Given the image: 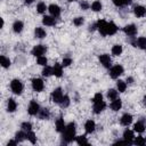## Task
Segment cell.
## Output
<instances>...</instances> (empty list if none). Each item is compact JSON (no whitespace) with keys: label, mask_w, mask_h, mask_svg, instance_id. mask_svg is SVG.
Masks as SVG:
<instances>
[{"label":"cell","mask_w":146,"mask_h":146,"mask_svg":"<svg viewBox=\"0 0 146 146\" xmlns=\"http://www.w3.org/2000/svg\"><path fill=\"white\" fill-rule=\"evenodd\" d=\"M46 10H47V7H46V3L44 2H39L36 5V11L39 14H43Z\"/></svg>","instance_id":"33"},{"label":"cell","mask_w":146,"mask_h":146,"mask_svg":"<svg viewBox=\"0 0 146 146\" xmlns=\"http://www.w3.org/2000/svg\"><path fill=\"white\" fill-rule=\"evenodd\" d=\"M133 13L137 17H143L146 15V8L143 7V6H136L133 8Z\"/></svg>","instance_id":"16"},{"label":"cell","mask_w":146,"mask_h":146,"mask_svg":"<svg viewBox=\"0 0 146 146\" xmlns=\"http://www.w3.org/2000/svg\"><path fill=\"white\" fill-rule=\"evenodd\" d=\"M121 107H122V102H121V99L115 98V99L112 100V103H111V108H112L113 111H119Z\"/></svg>","instance_id":"23"},{"label":"cell","mask_w":146,"mask_h":146,"mask_svg":"<svg viewBox=\"0 0 146 146\" xmlns=\"http://www.w3.org/2000/svg\"><path fill=\"white\" fill-rule=\"evenodd\" d=\"M135 138V136H133V132L131 131V130H124V132H123V139L124 140H127L130 145L132 144V139Z\"/></svg>","instance_id":"20"},{"label":"cell","mask_w":146,"mask_h":146,"mask_svg":"<svg viewBox=\"0 0 146 146\" xmlns=\"http://www.w3.org/2000/svg\"><path fill=\"white\" fill-rule=\"evenodd\" d=\"M21 128L24 130V131H31L32 130V124L30 122H23Z\"/></svg>","instance_id":"40"},{"label":"cell","mask_w":146,"mask_h":146,"mask_svg":"<svg viewBox=\"0 0 146 146\" xmlns=\"http://www.w3.org/2000/svg\"><path fill=\"white\" fill-rule=\"evenodd\" d=\"M97 29V23H94V24H91L90 26H89V31H94V30H96Z\"/></svg>","instance_id":"47"},{"label":"cell","mask_w":146,"mask_h":146,"mask_svg":"<svg viewBox=\"0 0 146 146\" xmlns=\"http://www.w3.org/2000/svg\"><path fill=\"white\" fill-rule=\"evenodd\" d=\"M50 116V112L48 108H41L40 112H39V117L41 120H48Z\"/></svg>","instance_id":"24"},{"label":"cell","mask_w":146,"mask_h":146,"mask_svg":"<svg viewBox=\"0 0 146 146\" xmlns=\"http://www.w3.org/2000/svg\"><path fill=\"white\" fill-rule=\"evenodd\" d=\"M127 82H128V83H132V82H133V79H132L131 76H129V78H127Z\"/></svg>","instance_id":"49"},{"label":"cell","mask_w":146,"mask_h":146,"mask_svg":"<svg viewBox=\"0 0 146 146\" xmlns=\"http://www.w3.org/2000/svg\"><path fill=\"white\" fill-rule=\"evenodd\" d=\"M51 74H52V67H49V66L46 65V67L42 70V75L43 76H49Z\"/></svg>","instance_id":"37"},{"label":"cell","mask_w":146,"mask_h":146,"mask_svg":"<svg viewBox=\"0 0 146 146\" xmlns=\"http://www.w3.org/2000/svg\"><path fill=\"white\" fill-rule=\"evenodd\" d=\"M63 97H64V95H63V91H62L60 88H56V89L51 92V100H52L54 103L59 104L60 100L63 99Z\"/></svg>","instance_id":"3"},{"label":"cell","mask_w":146,"mask_h":146,"mask_svg":"<svg viewBox=\"0 0 146 146\" xmlns=\"http://www.w3.org/2000/svg\"><path fill=\"white\" fill-rule=\"evenodd\" d=\"M42 23L44 25H47V26H54L56 24V21H55V17L54 16H43Z\"/></svg>","instance_id":"18"},{"label":"cell","mask_w":146,"mask_h":146,"mask_svg":"<svg viewBox=\"0 0 146 146\" xmlns=\"http://www.w3.org/2000/svg\"><path fill=\"white\" fill-rule=\"evenodd\" d=\"M68 1H74V0H68Z\"/></svg>","instance_id":"53"},{"label":"cell","mask_w":146,"mask_h":146,"mask_svg":"<svg viewBox=\"0 0 146 146\" xmlns=\"http://www.w3.org/2000/svg\"><path fill=\"white\" fill-rule=\"evenodd\" d=\"M106 25H107V22H105L104 19H99L97 22V30L103 36L106 35Z\"/></svg>","instance_id":"11"},{"label":"cell","mask_w":146,"mask_h":146,"mask_svg":"<svg viewBox=\"0 0 146 146\" xmlns=\"http://www.w3.org/2000/svg\"><path fill=\"white\" fill-rule=\"evenodd\" d=\"M23 27H24V24H23V22H21V21H16V22L13 24V30H14L15 33H21V32L23 31Z\"/></svg>","instance_id":"22"},{"label":"cell","mask_w":146,"mask_h":146,"mask_svg":"<svg viewBox=\"0 0 146 146\" xmlns=\"http://www.w3.org/2000/svg\"><path fill=\"white\" fill-rule=\"evenodd\" d=\"M91 9L94 10V11H99V10H102V3H100V1H94L92 3H91Z\"/></svg>","instance_id":"36"},{"label":"cell","mask_w":146,"mask_h":146,"mask_svg":"<svg viewBox=\"0 0 146 146\" xmlns=\"http://www.w3.org/2000/svg\"><path fill=\"white\" fill-rule=\"evenodd\" d=\"M116 87H117V90H119L120 92H123V91H125V89H127V83H125L124 81H122V80H119L117 83H116Z\"/></svg>","instance_id":"31"},{"label":"cell","mask_w":146,"mask_h":146,"mask_svg":"<svg viewBox=\"0 0 146 146\" xmlns=\"http://www.w3.org/2000/svg\"><path fill=\"white\" fill-rule=\"evenodd\" d=\"M84 129H86V132H87V133H91V132H94L95 129H96V123H95L92 120H88V121L86 122V124H84Z\"/></svg>","instance_id":"15"},{"label":"cell","mask_w":146,"mask_h":146,"mask_svg":"<svg viewBox=\"0 0 146 146\" xmlns=\"http://www.w3.org/2000/svg\"><path fill=\"white\" fill-rule=\"evenodd\" d=\"M122 73H123V67L121 65H115V66L111 67V70H110V75H111L112 79L119 78Z\"/></svg>","instance_id":"5"},{"label":"cell","mask_w":146,"mask_h":146,"mask_svg":"<svg viewBox=\"0 0 146 146\" xmlns=\"http://www.w3.org/2000/svg\"><path fill=\"white\" fill-rule=\"evenodd\" d=\"M80 6H81V8H82L83 10H87V9L89 8V5H88L87 1H82V2L80 3Z\"/></svg>","instance_id":"46"},{"label":"cell","mask_w":146,"mask_h":146,"mask_svg":"<svg viewBox=\"0 0 146 146\" xmlns=\"http://www.w3.org/2000/svg\"><path fill=\"white\" fill-rule=\"evenodd\" d=\"M133 130L137 131V132H144V130H145V124H144V122L138 121L137 123H135V125H133Z\"/></svg>","instance_id":"28"},{"label":"cell","mask_w":146,"mask_h":146,"mask_svg":"<svg viewBox=\"0 0 146 146\" xmlns=\"http://www.w3.org/2000/svg\"><path fill=\"white\" fill-rule=\"evenodd\" d=\"M116 31H117V26L113 22L107 23V25H106V35H113V34L116 33Z\"/></svg>","instance_id":"13"},{"label":"cell","mask_w":146,"mask_h":146,"mask_svg":"<svg viewBox=\"0 0 146 146\" xmlns=\"http://www.w3.org/2000/svg\"><path fill=\"white\" fill-rule=\"evenodd\" d=\"M0 63H1V66L5 67V68H7V67L10 66V60H9V58H7L6 56H1V57H0Z\"/></svg>","instance_id":"30"},{"label":"cell","mask_w":146,"mask_h":146,"mask_svg":"<svg viewBox=\"0 0 146 146\" xmlns=\"http://www.w3.org/2000/svg\"><path fill=\"white\" fill-rule=\"evenodd\" d=\"M25 138H26V133H25L24 131H18V132H16V135H15V139L17 140V143H22Z\"/></svg>","instance_id":"29"},{"label":"cell","mask_w":146,"mask_h":146,"mask_svg":"<svg viewBox=\"0 0 146 146\" xmlns=\"http://www.w3.org/2000/svg\"><path fill=\"white\" fill-rule=\"evenodd\" d=\"M122 46H120V44H114L113 47H112V55H114V56H119V55H121L122 54Z\"/></svg>","instance_id":"27"},{"label":"cell","mask_w":146,"mask_h":146,"mask_svg":"<svg viewBox=\"0 0 146 146\" xmlns=\"http://www.w3.org/2000/svg\"><path fill=\"white\" fill-rule=\"evenodd\" d=\"M123 31H124V33H125L127 35H129V36H133V35L137 34V27H136V25H133V24L125 25V26L123 27Z\"/></svg>","instance_id":"8"},{"label":"cell","mask_w":146,"mask_h":146,"mask_svg":"<svg viewBox=\"0 0 146 146\" xmlns=\"http://www.w3.org/2000/svg\"><path fill=\"white\" fill-rule=\"evenodd\" d=\"M26 138L32 143V144H35L36 143V137H35V133L31 130V131H27V133H26Z\"/></svg>","instance_id":"32"},{"label":"cell","mask_w":146,"mask_h":146,"mask_svg":"<svg viewBox=\"0 0 146 146\" xmlns=\"http://www.w3.org/2000/svg\"><path fill=\"white\" fill-rule=\"evenodd\" d=\"M40 105L35 102V100H31V103H30V105H29V108H27V112H29V114L30 115H36V114H39V112H40Z\"/></svg>","instance_id":"4"},{"label":"cell","mask_w":146,"mask_h":146,"mask_svg":"<svg viewBox=\"0 0 146 146\" xmlns=\"http://www.w3.org/2000/svg\"><path fill=\"white\" fill-rule=\"evenodd\" d=\"M34 35H35V38H38V39H42V38L46 36V31H44L42 27H35V30H34Z\"/></svg>","instance_id":"25"},{"label":"cell","mask_w":146,"mask_h":146,"mask_svg":"<svg viewBox=\"0 0 146 146\" xmlns=\"http://www.w3.org/2000/svg\"><path fill=\"white\" fill-rule=\"evenodd\" d=\"M59 104H60L62 107H67V106L70 105V97H68V96H64Z\"/></svg>","instance_id":"38"},{"label":"cell","mask_w":146,"mask_h":146,"mask_svg":"<svg viewBox=\"0 0 146 146\" xmlns=\"http://www.w3.org/2000/svg\"><path fill=\"white\" fill-rule=\"evenodd\" d=\"M99 62H100V64H102L104 67L110 68V66H111V57H110L107 54L100 55V56H99Z\"/></svg>","instance_id":"9"},{"label":"cell","mask_w":146,"mask_h":146,"mask_svg":"<svg viewBox=\"0 0 146 146\" xmlns=\"http://www.w3.org/2000/svg\"><path fill=\"white\" fill-rule=\"evenodd\" d=\"M107 98H108V99H111V100H113V99L117 98V91H116V90H114V89H110V90L107 91Z\"/></svg>","instance_id":"34"},{"label":"cell","mask_w":146,"mask_h":146,"mask_svg":"<svg viewBox=\"0 0 146 146\" xmlns=\"http://www.w3.org/2000/svg\"><path fill=\"white\" fill-rule=\"evenodd\" d=\"M143 100H144V105H146V96L144 97V99H143Z\"/></svg>","instance_id":"52"},{"label":"cell","mask_w":146,"mask_h":146,"mask_svg":"<svg viewBox=\"0 0 146 146\" xmlns=\"http://www.w3.org/2000/svg\"><path fill=\"white\" fill-rule=\"evenodd\" d=\"M71 64H72V59H71V58H68V57L64 58V59H63V62H62V65H63V66H65V67H66V66H70Z\"/></svg>","instance_id":"43"},{"label":"cell","mask_w":146,"mask_h":146,"mask_svg":"<svg viewBox=\"0 0 146 146\" xmlns=\"http://www.w3.org/2000/svg\"><path fill=\"white\" fill-rule=\"evenodd\" d=\"M43 87H44V83H43V81L41 79L36 78V79H33L32 80V88H33V90H35V91H42Z\"/></svg>","instance_id":"7"},{"label":"cell","mask_w":146,"mask_h":146,"mask_svg":"<svg viewBox=\"0 0 146 146\" xmlns=\"http://www.w3.org/2000/svg\"><path fill=\"white\" fill-rule=\"evenodd\" d=\"M136 145H145L146 144V139L144 138V137H141V136H139V137H137L136 139H135V141H133Z\"/></svg>","instance_id":"41"},{"label":"cell","mask_w":146,"mask_h":146,"mask_svg":"<svg viewBox=\"0 0 146 146\" xmlns=\"http://www.w3.org/2000/svg\"><path fill=\"white\" fill-rule=\"evenodd\" d=\"M75 137V123L71 122L66 125L65 130L63 131V143L68 144L71 143Z\"/></svg>","instance_id":"1"},{"label":"cell","mask_w":146,"mask_h":146,"mask_svg":"<svg viewBox=\"0 0 146 146\" xmlns=\"http://www.w3.org/2000/svg\"><path fill=\"white\" fill-rule=\"evenodd\" d=\"M16 144H17V140H9L7 145L9 146V145H16Z\"/></svg>","instance_id":"48"},{"label":"cell","mask_w":146,"mask_h":146,"mask_svg":"<svg viewBox=\"0 0 146 146\" xmlns=\"http://www.w3.org/2000/svg\"><path fill=\"white\" fill-rule=\"evenodd\" d=\"M46 51H47V48H46L43 44H36V46L32 49V55L35 56V57H40V56H42Z\"/></svg>","instance_id":"6"},{"label":"cell","mask_w":146,"mask_h":146,"mask_svg":"<svg viewBox=\"0 0 146 146\" xmlns=\"http://www.w3.org/2000/svg\"><path fill=\"white\" fill-rule=\"evenodd\" d=\"M139 47V48H141V49H146V38H144V36H140V38H138L137 40H136V47Z\"/></svg>","instance_id":"26"},{"label":"cell","mask_w":146,"mask_h":146,"mask_svg":"<svg viewBox=\"0 0 146 146\" xmlns=\"http://www.w3.org/2000/svg\"><path fill=\"white\" fill-rule=\"evenodd\" d=\"M75 140H76L78 145H88V140H87V138L84 136H78L75 138Z\"/></svg>","instance_id":"35"},{"label":"cell","mask_w":146,"mask_h":146,"mask_svg":"<svg viewBox=\"0 0 146 146\" xmlns=\"http://www.w3.org/2000/svg\"><path fill=\"white\" fill-rule=\"evenodd\" d=\"M83 23H84V18H83V17H75V18L73 19V24H74L75 26H81Z\"/></svg>","instance_id":"39"},{"label":"cell","mask_w":146,"mask_h":146,"mask_svg":"<svg viewBox=\"0 0 146 146\" xmlns=\"http://www.w3.org/2000/svg\"><path fill=\"white\" fill-rule=\"evenodd\" d=\"M24 1H25V3H27V5H30V3L33 2V0H24Z\"/></svg>","instance_id":"51"},{"label":"cell","mask_w":146,"mask_h":146,"mask_svg":"<svg viewBox=\"0 0 146 146\" xmlns=\"http://www.w3.org/2000/svg\"><path fill=\"white\" fill-rule=\"evenodd\" d=\"M16 108H17V103L15 102V99L9 98L8 99V103H7V111L11 113V112H15Z\"/></svg>","instance_id":"19"},{"label":"cell","mask_w":146,"mask_h":146,"mask_svg":"<svg viewBox=\"0 0 146 146\" xmlns=\"http://www.w3.org/2000/svg\"><path fill=\"white\" fill-rule=\"evenodd\" d=\"M100 100H103V95H102L100 92H97V94L94 96V98H92V102L95 103V102H100Z\"/></svg>","instance_id":"44"},{"label":"cell","mask_w":146,"mask_h":146,"mask_svg":"<svg viewBox=\"0 0 146 146\" xmlns=\"http://www.w3.org/2000/svg\"><path fill=\"white\" fill-rule=\"evenodd\" d=\"M10 89L14 94L16 95H21L22 91H23V83L21 80L18 79H14L11 82H10Z\"/></svg>","instance_id":"2"},{"label":"cell","mask_w":146,"mask_h":146,"mask_svg":"<svg viewBox=\"0 0 146 146\" xmlns=\"http://www.w3.org/2000/svg\"><path fill=\"white\" fill-rule=\"evenodd\" d=\"M62 66H63V65H60V64H58V63H56V64L54 65V67H52V74H54L55 76L60 78V76L63 75V68H62Z\"/></svg>","instance_id":"17"},{"label":"cell","mask_w":146,"mask_h":146,"mask_svg":"<svg viewBox=\"0 0 146 146\" xmlns=\"http://www.w3.org/2000/svg\"><path fill=\"white\" fill-rule=\"evenodd\" d=\"M124 1V5H130L132 2V0H123Z\"/></svg>","instance_id":"50"},{"label":"cell","mask_w":146,"mask_h":146,"mask_svg":"<svg viewBox=\"0 0 146 146\" xmlns=\"http://www.w3.org/2000/svg\"><path fill=\"white\" fill-rule=\"evenodd\" d=\"M113 3H114L116 7H122V6H124V1H123V0H113Z\"/></svg>","instance_id":"45"},{"label":"cell","mask_w":146,"mask_h":146,"mask_svg":"<svg viewBox=\"0 0 146 146\" xmlns=\"http://www.w3.org/2000/svg\"><path fill=\"white\" fill-rule=\"evenodd\" d=\"M65 128H66V125H65L64 120H63L62 117L57 119V120H56V130H57L58 132H63V131L65 130Z\"/></svg>","instance_id":"21"},{"label":"cell","mask_w":146,"mask_h":146,"mask_svg":"<svg viewBox=\"0 0 146 146\" xmlns=\"http://www.w3.org/2000/svg\"><path fill=\"white\" fill-rule=\"evenodd\" d=\"M47 58L44 57V56H40V57H38V64L39 65H42V66H46L47 65Z\"/></svg>","instance_id":"42"},{"label":"cell","mask_w":146,"mask_h":146,"mask_svg":"<svg viewBox=\"0 0 146 146\" xmlns=\"http://www.w3.org/2000/svg\"><path fill=\"white\" fill-rule=\"evenodd\" d=\"M131 122H132V115H131V114L125 113V114L122 115V117H121V124H122V125L128 127Z\"/></svg>","instance_id":"14"},{"label":"cell","mask_w":146,"mask_h":146,"mask_svg":"<svg viewBox=\"0 0 146 146\" xmlns=\"http://www.w3.org/2000/svg\"><path fill=\"white\" fill-rule=\"evenodd\" d=\"M106 107V104L104 100H100V102H95L94 103V113L96 114H99L100 112H103Z\"/></svg>","instance_id":"10"},{"label":"cell","mask_w":146,"mask_h":146,"mask_svg":"<svg viewBox=\"0 0 146 146\" xmlns=\"http://www.w3.org/2000/svg\"><path fill=\"white\" fill-rule=\"evenodd\" d=\"M48 10H49V13H50V15L51 16H54V17H58L59 15H60V8H59V6H57V5H50L49 7H48Z\"/></svg>","instance_id":"12"}]
</instances>
